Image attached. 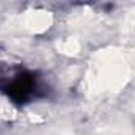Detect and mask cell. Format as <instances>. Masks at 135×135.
<instances>
[{"instance_id":"obj_1","label":"cell","mask_w":135,"mask_h":135,"mask_svg":"<svg viewBox=\"0 0 135 135\" xmlns=\"http://www.w3.org/2000/svg\"><path fill=\"white\" fill-rule=\"evenodd\" d=\"M46 78L22 64L0 65V94L16 108H26L51 95Z\"/></svg>"}]
</instances>
